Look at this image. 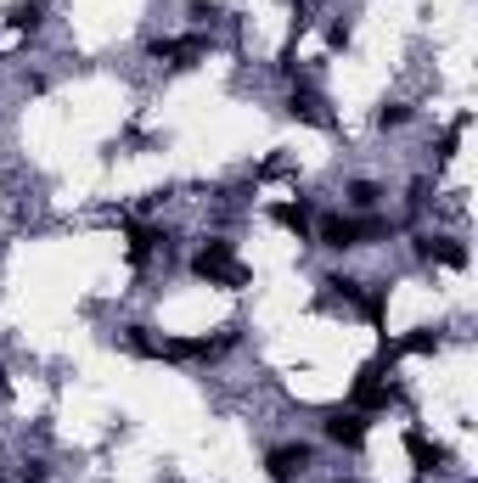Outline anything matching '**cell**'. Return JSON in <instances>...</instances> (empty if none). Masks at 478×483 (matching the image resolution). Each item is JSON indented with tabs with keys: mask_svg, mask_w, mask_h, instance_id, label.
Instances as JSON below:
<instances>
[{
	"mask_svg": "<svg viewBox=\"0 0 478 483\" xmlns=\"http://www.w3.org/2000/svg\"><path fill=\"white\" fill-rule=\"evenodd\" d=\"M309 461H316V455H309V444H276V450L265 455V478L270 483H299L309 472Z\"/></svg>",
	"mask_w": 478,
	"mask_h": 483,
	"instance_id": "3",
	"label": "cell"
},
{
	"mask_svg": "<svg viewBox=\"0 0 478 483\" xmlns=\"http://www.w3.org/2000/svg\"><path fill=\"white\" fill-rule=\"evenodd\" d=\"M326 438H332L338 450H361V444H366V416H361V410H338V416L326 422Z\"/></svg>",
	"mask_w": 478,
	"mask_h": 483,
	"instance_id": "7",
	"label": "cell"
},
{
	"mask_svg": "<svg viewBox=\"0 0 478 483\" xmlns=\"http://www.w3.org/2000/svg\"><path fill=\"white\" fill-rule=\"evenodd\" d=\"M405 118H411V108H383V113H378V130H400Z\"/></svg>",
	"mask_w": 478,
	"mask_h": 483,
	"instance_id": "10",
	"label": "cell"
},
{
	"mask_svg": "<svg viewBox=\"0 0 478 483\" xmlns=\"http://www.w3.org/2000/svg\"><path fill=\"white\" fill-rule=\"evenodd\" d=\"M287 113H293V118H304V124H316V130H332V113H326V96H321L316 85H304V79H299V85H293V91H287Z\"/></svg>",
	"mask_w": 478,
	"mask_h": 483,
	"instance_id": "4",
	"label": "cell"
},
{
	"mask_svg": "<svg viewBox=\"0 0 478 483\" xmlns=\"http://www.w3.org/2000/svg\"><path fill=\"white\" fill-rule=\"evenodd\" d=\"M405 450H411V461H417V472H428V478L450 467V450L445 444H428V433H417V427L405 433Z\"/></svg>",
	"mask_w": 478,
	"mask_h": 483,
	"instance_id": "6",
	"label": "cell"
},
{
	"mask_svg": "<svg viewBox=\"0 0 478 483\" xmlns=\"http://www.w3.org/2000/svg\"><path fill=\"white\" fill-rule=\"evenodd\" d=\"M378 203H383V192H378L371 180H361L355 192H349V208H361V214H366V208H378Z\"/></svg>",
	"mask_w": 478,
	"mask_h": 483,
	"instance_id": "9",
	"label": "cell"
},
{
	"mask_svg": "<svg viewBox=\"0 0 478 483\" xmlns=\"http://www.w3.org/2000/svg\"><path fill=\"white\" fill-rule=\"evenodd\" d=\"M417 254L433 264H450V270H467V242L462 237H417Z\"/></svg>",
	"mask_w": 478,
	"mask_h": 483,
	"instance_id": "5",
	"label": "cell"
},
{
	"mask_svg": "<svg viewBox=\"0 0 478 483\" xmlns=\"http://www.w3.org/2000/svg\"><path fill=\"white\" fill-rule=\"evenodd\" d=\"M326 39H332V46H349V23H343V17H338V23L326 29Z\"/></svg>",
	"mask_w": 478,
	"mask_h": 483,
	"instance_id": "11",
	"label": "cell"
},
{
	"mask_svg": "<svg viewBox=\"0 0 478 483\" xmlns=\"http://www.w3.org/2000/svg\"><path fill=\"white\" fill-rule=\"evenodd\" d=\"M192 276H197V281H225V287H242V281H248V270L231 259V242H225V237H209V242H203L197 254H192Z\"/></svg>",
	"mask_w": 478,
	"mask_h": 483,
	"instance_id": "2",
	"label": "cell"
},
{
	"mask_svg": "<svg viewBox=\"0 0 478 483\" xmlns=\"http://www.w3.org/2000/svg\"><path fill=\"white\" fill-rule=\"evenodd\" d=\"M39 17H46V6H39V0H17V6L6 12V29H12V34H34Z\"/></svg>",
	"mask_w": 478,
	"mask_h": 483,
	"instance_id": "8",
	"label": "cell"
},
{
	"mask_svg": "<svg viewBox=\"0 0 478 483\" xmlns=\"http://www.w3.org/2000/svg\"><path fill=\"white\" fill-rule=\"evenodd\" d=\"M388 237V220L371 214V220H355V214H326L321 220V247H332V254H349V247H366Z\"/></svg>",
	"mask_w": 478,
	"mask_h": 483,
	"instance_id": "1",
	"label": "cell"
}]
</instances>
